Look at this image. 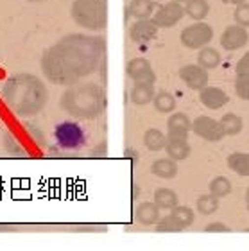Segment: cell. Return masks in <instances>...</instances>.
Listing matches in <instances>:
<instances>
[{"mask_svg":"<svg viewBox=\"0 0 249 251\" xmlns=\"http://www.w3.org/2000/svg\"><path fill=\"white\" fill-rule=\"evenodd\" d=\"M174 2H179V4H183V2H188V0H174Z\"/></svg>","mask_w":249,"mask_h":251,"instance_id":"60d3db41","label":"cell"},{"mask_svg":"<svg viewBox=\"0 0 249 251\" xmlns=\"http://www.w3.org/2000/svg\"><path fill=\"white\" fill-rule=\"evenodd\" d=\"M233 20L235 24H239V25L249 27V4L244 2V4H239L235 7V13H233Z\"/></svg>","mask_w":249,"mask_h":251,"instance_id":"d6a6232c","label":"cell"},{"mask_svg":"<svg viewBox=\"0 0 249 251\" xmlns=\"http://www.w3.org/2000/svg\"><path fill=\"white\" fill-rule=\"evenodd\" d=\"M192 131V121L185 113H172L167 121V138L171 140H188V133Z\"/></svg>","mask_w":249,"mask_h":251,"instance_id":"8fae6325","label":"cell"},{"mask_svg":"<svg viewBox=\"0 0 249 251\" xmlns=\"http://www.w3.org/2000/svg\"><path fill=\"white\" fill-rule=\"evenodd\" d=\"M163 151H167V156L169 158L176 160V162H181V160H187L190 156L192 147H190L188 140H171V138H167Z\"/></svg>","mask_w":249,"mask_h":251,"instance_id":"d6986e66","label":"cell"},{"mask_svg":"<svg viewBox=\"0 0 249 251\" xmlns=\"http://www.w3.org/2000/svg\"><path fill=\"white\" fill-rule=\"evenodd\" d=\"M221 126H223V129H224V135L235 136L242 131L244 121H242V117H239L237 113H226V115H223V119H221Z\"/></svg>","mask_w":249,"mask_h":251,"instance_id":"d4e9b609","label":"cell"},{"mask_svg":"<svg viewBox=\"0 0 249 251\" xmlns=\"http://www.w3.org/2000/svg\"><path fill=\"white\" fill-rule=\"evenodd\" d=\"M125 156L127 158H136V152L133 149H125Z\"/></svg>","mask_w":249,"mask_h":251,"instance_id":"8d00e7d4","label":"cell"},{"mask_svg":"<svg viewBox=\"0 0 249 251\" xmlns=\"http://www.w3.org/2000/svg\"><path fill=\"white\" fill-rule=\"evenodd\" d=\"M125 72H127L129 79H133V83H156V74L146 58L131 59L125 67Z\"/></svg>","mask_w":249,"mask_h":251,"instance_id":"30bf717a","label":"cell"},{"mask_svg":"<svg viewBox=\"0 0 249 251\" xmlns=\"http://www.w3.org/2000/svg\"><path fill=\"white\" fill-rule=\"evenodd\" d=\"M27 2H43V0H27Z\"/></svg>","mask_w":249,"mask_h":251,"instance_id":"b9f144b4","label":"cell"},{"mask_svg":"<svg viewBox=\"0 0 249 251\" xmlns=\"http://www.w3.org/2000/svg\"><path fill=\"white\" fill-rule=\"evenodd\" d=\"M108 154V151H106V142H102L99 147H95L94 151H92V158H104Z\"/></svg>","mask_w":249,"mask_h":251,"instance_id":"d590c367","label":"cell"},{"mask_svg":"<svg viewBox=\"0 0 249 251\" xmlns=\"http://www.w3.org/2000/svg\"><path fill=\"white\" fill-rule=\"evenodd\" d=\"M133 190H135V192H133V199H136V194H138V187L135 185V187H133Z\"/></svg>","mask_w":249,"mask_h":251,"instance_id":"ab89813d","label":"cell"},{"mask_svg":"<svg viewBox=\"0 0 249 251\" xmlns=\"http://www.w3.org/2000/svg\"><path fill=\"white\" fill-rule=\"evenodd\" d=\"M208 190H210L212 196L223 199L231 194V181H229L228 178H224V176H217V178H213L212 181H210Z\"/></svg>","mask_w":249,"mask_h":251,"instance_id":"83f0119b","label":"cell"},{"mask_svg":"<svg viewBox=\"0 0 249 251\" xmlns=\"http://www.w3.org/2000/svg\"><path fill=\"white\" fill-rule=\"evenodd\" d=\"M70 15L75 25L100 32L108 25V0H74Z\"/></svg>","mask_w":249,"mask_h":251,"instance_id":"277c9868","label":"cell"},{"mask_svg":"<svg viewBox=\"0 0 249 251\" xmlns=\"http://www.w3.org/2000/svg\"><path fill=\"white\" fill-rule=\"evenodd\" d=\"M246 206H248V210H249V188L246 190Z\"/></svg>","mask_w":249,"mask_h":251,"instance_id":"f35d334b","label":"cell"},{"mask_svg":"<svg viewBox=\"0 0 249 251\" xmlns=\"http://www.w3.org/2000/svg\"><path fill=\"white\" fill-rule=\"evenodd\" d=\"M229 4H233V5H239V4H244V2H248V0H228Z\"/></svg>","mask_w":249,"mask_h":251,"instance_id":"74e56055","label":"cell"},{"mask_svg":"<svg viewBox=\"0 0 249 251\" xmlns=\"http://www.w3.org/2000/svg\"><path fill=\"white\" fill-rule=\"evenodd\" d=\"M233 86H235V94H237V97H239V99L249 100V75L237 74Z\"/></svg>","mask_w":249,"mask_h":251,"instance_id":"1f68e13d","label":"cell"},{"mask_svg":"<svg viewBox=\"0 0 249 251\" xmlns=\"http://www.w3.org/2000/svg\"><path fill=\"white\" fill-rule=\"evenodd\" d=\"M204 231H212V233H219V231H231V228L229 226H226L224 223H210V225H206L204 226Z\"/></svg>","mask_w":249,"mask_h":251,"instance_id":"e575fe53","label":"cell"},{"mask_svg":"<svg viewBox=\"0 0 249 251\" xmlns=\"http://www.w3.org/2000/svg\"><path fill=\"white\" fill-rule=\"evenodd\" d=\"M156 230L161 231V233H179V231L185 230V226L179 223L176 215H167L163 219H158L156 223Z\"/></svg>","mask_w":249,"mask_h":251,"instance_id":"f546056e","label":"cell"},{"mask_svg":"<svg viewBox=\"0 0 249 251\" xmlns=\"http://www.w3.org/2000/svg\"><path fill=\"white\" fill-rule=\"evenodd\" d=\"M158 36V27L152 24L150 18L147 20H136L129 27V38L135 43H149Z\"/></svg>","mask_w":249,"mask_h":251,"instance_id":"5bb4252c","label":"cell"},{"mask_svg":"<svg viewBox=\"0 0 249 251\" xmlns=\"http://www.w3.org/2000/svg\"><path fill=\"white\" fill-rule=\"evenodd\" d=\"M172 215H176L177 219H179V223H181L185 228H188V226H192V223H194V219H196V214H194V210L190 208V206H174L172 208Z\"/></svg>","mask_w":249,"mask_h":251,"instance_id":"4dcf8cb0","label":"cell"},{"mask_svg":"<svg viewBox=\"0 0 249 251\" xmlns=\"http://www.w3.org/2000/svg\"><path fill=\"white\" fill-rule=\"evenodd\" d=\"M4 149L11 158H29V152L22 147L20 142L16 140L11 133H5L4 135Z\"/></svg>","mask_w":249,"mask_h":251,"instance_id":"f1b7e54d","label":"cell"},{"mask_svg":"<svg viewBox=\"0 0 249 251\" xmlns=\"http://www.w3.org/2000/svg\"><path fill=\"white\" fill-rule=\"evenodd\" d=\"M144 144L149 151H161L165 149L167 135H163L160 129H147L144 135Z\"/></svg>","mask_w":249,"mask_h":251,"instance_id":"484cf974","label":"cell"},{"mask_svg":"<svg viewBox=\"0 0 249 251\" xmlns=\"http://www.w3.org/2000/svg\"><path fill=\"white\" fill-rule=\"evenodd\" d=\"M226 163L240 178H249V152H231Z\"/></svg>","mask_w":249,"mask_h":251,"instance_id":"ffe728a7","label":"cell"},{"mask_svg":"<svg viewBox=\"0 0 249 251\" xmlns=\"http://www.w3.org/2000/svg\"><path fill=\"white\" fill-rule=\"evenodd\" d=\"M249 42V32L246 27L239 25V24H233V25H228L221 34V47L224 50H229V52H235L239 50Z\"/></svg>","mask_w":249,"mask_h":251,"instance_id":"9c48e42d","label":"cell"},{"mask_svg":"<svg viewBox=\"0 0 249 251\" xmlns=\"http://www.w3.org/2000/svg\"><path fill=\"white\" fill-rule=\"evenodd\" d=\"M199 100L201 104L208 110H221L223 106H226V102L229 100L228 94L219 86H204L202 90H199Z\"/></svg>","mask_w":249,"mask_h":251,"instance_id":"4fadbf2b","label":"cell"},{"mask_svg":"<svg viewBox=\"0 0 249 251\" xmlns=\"http://www.w3.org/2000/svg\"><path fill=\"white\" fill-rule=\"evenodd\" d=\"M135 219L144 226H152L160 219V206L154 201L140 203L135 208Z\"/></svg>","mask_w":249,"mask_h":251,"instance_id":"9a60e30c","label":"cell"},{"mask_svg":"<svg viewBox=\"0 0 249 251\" xmlns=\"http://www.w3.org/2000/svg\"><path fill=\"white\" fill-rule=\"evenodd\" d=\"M196 208L201 215H212L219 210V198L212 194H202L196 201Z\"/></svg>","mask_w":249,"mask_h":251,"instance_id":"4316f807","label":"cell"},{"mask_svg":"<svg viewBox=\"0 0 249 251\" xmlns=\"http://www.w3.org/2000/svg\"><path fill=\"white\" fill-rule=\"evenodd\" d=\"M213 40V29L212 25H208L206 22H196L192 25L185 27L179 34V42L185 49L190 50H198L210 45Z\"/></svg>","mask_w":249,"mask_h":251,"instance_id":"5b68a950","label":"cell"},{"mask_svg":"<svg viewBox=\"0 0 249 251\" xmlns=\"http://www.w3.org/2000/svg\"><path fill=\"white\" fill-rule=\"evenodd\" d=\"M179 77L190 90H202L208 84V70L201 65H185L179 68Z\"/></svg>","mask_w":249,"mask_h":251,"instance_id":"7c38bea8","label":"cell"},{"mask_svg":"<svg viewBox=\"0 0 249 251\" xmlns=\"http://www.w3.org/2000/svg\"><path fill=\"white\" fill-rule=\"evenodd\" d=\"M104 54V36L72 32L45 49L42 56V72L56 86H74L99 70Z\"/></svg>","mask_w":249,"mask_h":251,"instance_id":"6da1fadb","label":"cell"},{"mask_svg":"<svg viewBox=\"0 0 249 251\" xmlns=\"http://www.w3.org/2000/svg\"><path fill=\"white\" fill-rule=\"evenodd\" d=\"M150 173L154 174L156 178H161V179H172L176 178L177 174V163L176 160H172V158H160V160H156L152 165H150Z\"/></svg>","mask_w":249,"mask_h":251,"instance_id":"e0dca14e","label":"cell"},{"mask_svg":"<svg viewBox=\"0 0 249 251\" xmlns=\"http://www.w3.org/2000/svg\"><path fill=\"white\" fill-rule=\"evenodd\" d=\"M235 72L249 75V50L239 59V61H237V65H235Z\"/></svg>","mask_w":249,"mask_h":251,"instance_id":"836d02e7","label":"cell"},{"mask_svg":"<svg viewBox=\"0 0 249 251\" xmlns=\"http://www.w3.org/2000/svg\"><path fill=\"white\" fill-rule=\"evenodd\" d=\"M2 100L15 115L32 117L47 106L49 90L34 74H15L2 86Z\"/></svg>","mask_w":249,"mask_h":251,"instance_id":"7a4b0ae2","label":"cell"},{"mask_svg":"<svg viewBox=\"0 0 249 251\" xmlns=\"http://www.w3.org/2000/svg\"><path fill=\"white\" fill-rule=\"evenodd\" d=\"M54 136H56L57 146L61 147V149H67V151L68 149H79L86 142L83 127L70 121L57 124L56 129H54Z\"/></svg>","mask_w":249,"mask_h":251,"instance_id":"8992f818","label":"cell"},{"mask_svg":"<svg viewBox=\"0 0 249 251\" xmlns=\"http://www.w3.org/2000/svg\"><path fill=\"white\" fill-rule=\"evenodd\" d=\"M198 65H201V67L206 68V70H213V68H217L219 65H221V52H219L217 49L210 47V45L199 49Z\"/></svg>","mask_w":249,"mask_h":251,"instance_id":"44dd1931","label":"cell"},{"mask_svg":"<svg viewBox=\"0 0 249 251\" xmlns=\"http://www.w3.org/2000/svg\"><path fill=\"white\" fill-rule=\"evenodd\" d=\"M185 15H188L192 20L201 22L204 20L210 13V5H208V0H188L185 2Z\"/></svg>","mask_w":249,"mask_h":251,"instance_id":"7402d4cb","label":"cell"},{"mask_svg":"<svg viewBox=\"0 0 249 251\" xmlns=\"http://www.w3.org/2000/svg\"><path fill=\"white\" fill-rule=\"evenodd\" d=\"M59 106L65 113L79 121H94L106 108V94L97 83H83L67 86Z\"/></svg>","mask_w":249,"mask_h":251,"instance_id":"3957f363","label":"cell"},{"mask_svg":"<svg viewBox=\"0 0 249 251\" xmlns=\"http://www.w3.org/2000/svg\"><path fill=\"white\" fill-rule=\"evenodd\" d=\"M154 7L156 4L152 0H131L125 16H133L136 20H147L154 15Z\"/></svg>","mask_w":249,"mask_h":251,"instance_id":"2e32d148","label":"cell"},{"mask_svg":"<svg viewBox=\"0 0 249 251\" xmlns=\"http://www.w3.org/2000/svg\"><path fill=\"white\" fill-rule=\"evenodd\" d=\"M154 99V84L150 83H135L131 88V100L136 106H146Z\"/></svg>","mask_w":249,"mask_h":251,"instance_id":"ac0fdd59","label":"cell"},{"mask_svg":"<svg viewBox=\"0 0 249 251\" xmlns=\"http://www.w3.org/2000/svg\"><path fill=\"white\" fill-rule=\"evenodd\" d=\"M152 102H154V110L158 113H172V111L176 110V97L169 94V92H165V90L158 92L154 95Z\"/></svg>","mask_w":249,"mask_h":251,"instance_id":"603a6c76","label":"cell"},{"mask_svg":"<svg viewBox=\"0 0 249 251\" xmlns=\"http://www.w3.org/2000/svg\"><path fill=\"white\" fill-rule=\"evenodd\" d=\"M192 131L199 138L206 142H219L226 136L223 126H221V121H215L208 115H201L196 121H192Z\"/></svg>","mask_w":249,"mask_h":251,"instance_id":"ba28073f","label":"cell"},{"mask_svg":"<svg viewBox=\"0 0 249 251\" xmlns=\"http://www.w3.org/2000/svg\"><path fill=\"white\" fill-rule=\"evenodd\" d=\"M154 203L160 210H172L177 206V194L172 188H158L154 192Z\"/></svg>","mask_w":249,"mask_h":251,"instance_id":"cb8c5ba5","label":"cell"},{"mask_svg":"<svg viewBox=\"0 0 249 251\" xmlns=\"http://www.w3.org/2000/svg\"><path fill=\"white\" fill-rule=\"evenodd\" d=\"M183 16H185V7L179 2L171 0V2L160 5L154 11V15L150 16V20L158 29H169V27L177 25Z\"/></svg>","mask_w":249,"mask_h":251,"instance_id":"52a82bcc","label":"cell"}]
</instances>
